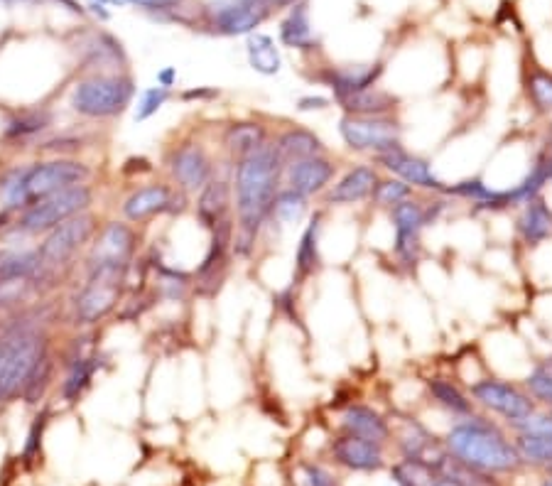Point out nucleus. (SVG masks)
<instances>
[{"instance_id":"f8f14e48","label":"nucleus","mask_w":552,"mask_h":486,"mask_svg":"<svg viewBox=\"0 0 552 486\" xmlns=\"http://www.w3.org/2000/svg\"><path fill=\"white\" fill-rule=\"evenodd\" d=\"M469 396L481 408L491 410V413L501 415L511 425L521 423L528 415L535 413V401L528 391L516 386L513 381H503V378H479L469 386Z\"/></svg>"},{"instance_id":"7c9ffc66","label":"nucleus","mask_w":552,"mask_h":486,"mask_svg":"<svg viewBox=\"0 0 552 486\" xmlns=\"http://www.w3.org/2000/svg\"><path fill=\"white\" fill-rule=\"evenodd\" d=\"M246 59L248 67L261 77H275L283 69V54H280V45L275 42L273 35L256 30L246 35Z\"/></svg>"},{"instance_id":"37998d69","label":"nucleus","mask_w":552,"mask_h":486,"mask_svg":"<svg viewBox=\"0 0 552 486\" xmlns=\"http://www.w3.org/2000/svg\"><path fill=\"white\" fill-rule=\"evenodd\" d=\"M526 391L533 396V401H540L552 408V374L548 369L530 371L526 378Z\"/></svg>"},{"instance_id":"1a4fd4ad","label":"nucleus","mask_w":552,"mask_h":486,"mask_svg":"<svg viewBox=\"0 0 552 486\" xmlns=\"http://www.w3.org/2000/svg\"><path fill=\"white\" fill-rule=\"evenodd\" d=\"M273 8L275 0H211L204 15L216 35L246 37L268 20Z\"/></svg>"},{"instance_id":"603ef678","label":"nucleus","mask_w":552,"mask_h":486,"mask_svg":"<svg viewBox=\"0 0 552 486\" xmlns=\"http://www.w3.org/2000/svg\"><path fill=\"white\" fill-rule=\"evenodd\" d=\"M3 5H13V3H40V0H0Z\"/></svg>"},{"instance_id":"9b49d317","label":"nucleus","mask_w":552,"mask_h":486,"mask_svg":"<svg viewBox=\"0 0 552 486\" xmlns=\"http://www.w3.org/2000/svg\"><path fill=\"white\" fill-rule=\"evenodd\" d=\"M165 167L170 182L187 194H197L211 177L216 175V162L209 155L207 145L199 140H182L167 150Z\"/></svg>"},{"instance_id":"4be33fe9","label":"nucleus","mask_w":552,"mask_h":486,"mask_svg":"<svg viewBox=\"0 0 552 486\" xmlns=\"http://www.w3.org/2000/svg\"><path fill=\"white\" fill-rule=\"evenodd\" d=\"M332 457L337 459V464L354 472H376L383 467V445L344 432L332 442Z\"/></svg>"},{"instance_id":"79ce46f5","label":"nucleus","mask_w":552,"mask_h":486,"mask_svg":"<svg viewBox=\"0 0 552 486\" xmlns=\"http://www.w3.org/2000/svg\"><path fill=\"white\" fill-rule=\"evenodd\" d=\"M413 197H415V189L405 185L403 180H398V177L393 175H381V180H378V185L371 194V204L378 209H393L395 204Z\"/></svg>"},{"instance_id":"a878e982","label":"nucleus","mask_w":552,"mask_h":486,"mask_svg":"<svg viewBox=\"0 0 552 486\" xmlns=\"http://www.w3.org/2000/svg\"><path fill=\"white\" fill-rule=\"evenodd\" d=\"M40 278V256L37 246H3L0 248V285L35 283Z\"/></svg>"},{"instance_id":"a18cd8bd","label":"nucleus","mask_w":552,"mask_h":486,"mask_svg":"<svg viewBox=\"0 0 552 486\" xmlns=\"http://www.w3.org/2000/svg\"><path fill=\"white\" fill-rule=\"evenodd\" d=\"M126 5H135L140 10H148V13H175L182 8V0H123Z\"/></svg>"},{"instance_id":"09e8293b","label":"nucleus","mask_w":552,"mask_h":486,"mask_svg":"<svg viewBox=\"0 0 552 486\" xmlns=\"http://www.w3.org/2000/svg\"><path fill=\"white\" fill-rule=\"evenodd\" d=\"M86 8H89V13H94L101 23H108V20H111V10H108V5H104V3L89 0V3H86Z\"/></svg>"},{"instance_id":"5fc2aeb1","label":"nucleus","mask_w":552,"mask_h":486,"mask_svg":"<svg viewBox=\"0 0 552 486\" xmlns=\"http://www.w3.org/2000/svg\"><path fill=\"white\" fill-rule=\"evenodd\" d=\"M292 3H297V0H275V5H285V8H290Z\"/></svg>"},{"instance_id":"c756f323","label":"nucleus","mask_w":552,"mask_h":486,"mask_svg":"<svg viewBox=\"0 0 552 486\" xmlns=\"http://www.w3.org/2000/svg\"><path fill=\"white\" fill-rule=\"evenodd\" d=\"M342 430L351 432V435L366 437V440L378 442V445H383V442L391 437V425H388V420L383 418L376 408L364 403H351L349 408L344 410Z\"/></svg>"},{"instance_id":"58836bf2","label":"nucleus","mask_w":552,"mask_h":486,"mask_svg":"<svg viewBox=\"0 0 552 486\" xmlns=\"http://www.w3.org/2000/svg\"><path fill=\"white\" fill-rule=\"evenodd\" d=\"M432 469H437L442 477L452 479V482H457L459 486H499L491 474L479 472V469L474 467H467V464L459 462V459L449 455V452H445V455L437 459V464Z\"/></svg>"},{"instance_id":"a19ab883","label":"nucleus","mask_w":552,"mask_h":486,"mask_svg":"<svg viewBox=\"0 0 552 486\" xmlns=\"http://www.w3.org/2000/svg\"><path fill=\"white\" fill-rule=\"evenodd\" d=\"M172 101V91L160 89V86H145L138 91L133 101V123H145L155 118Z\"/></svg>"},{"instance_id":"b1692460","label":"nucleus","mask_w":552,"mask_h":486,"mask_svg":"<svg viewBox=\"0 0 552 486\" xmlns=\"http://www.w3.org/2000/svg\"><path fill=\"white\" fill-rule=\"evenodd\" d=\"M79 47L81 57L89 64V69H99V72H106V69L121 72L128 64V54L123 50L121 40H116L111 32H89V35H84V40L79 42Z\"/></svg>"},{"instance_id":"72a5a7b5","label":"nucleus","mask_w":552,"mask_h":486,"mask_svg":"<svg viewBox=\"0 0 552 486\" xmlns=\"http://www.w3.org/2000/svg\"><path fill=\"white\" fill-rule=\"evenodd\" d=\"M427 393L440 408H445L447 413L459 415V418H469L474 415V401L469 393H464L452 378L447 376H430L427 378Z\"/></svg>"},{"instance_id":"c9c22d12","label":"nucleus","mask_w":552,"mask_h":486,"mask_svg":"<svg viewBox=\"0 0 552 486\" xmlns=\"http://www.w3.org/2000/svg\"><path fill=\"white\" fill-rule=\"evenodd\" d=\"M101 369V361L96 359V356H86L79 354L74 356L72 364L67 366V376H64L62 386H59V393H62V398L67 403L79 401L81 396H84L86 388L91 386V381H94L96 371Z\"/></svg>"},{"instance_id":"6e6552de","label":"nucleus","mask_w":552,"mask_h":486,"mask_svg":"<svg viewBox=\"0 0 552 486\" xmlns=\"http://www.w3.org/2000/svg\"><path fill=\"white\" fill-rule=\"evenodd\" d=\"M339 138L351 153L378 155L403 143V126L393 116H346L339 118Z\"/></svg>"},{"instance_id":"aec40b11","label":"nucleus","mask_w":552,"mask_h":486,"mask_svg":"<svg viewBox=\"0 0 552 486\" xmlns=\"http://www.w3.org/2000/svg\"><path fill=\"white\" fill-rule=\"evenodd\" d=\"M231 209H234V187H231V177L214 175L207 185L197 192V204H194L197 224L202 226V229L211 231L216 224L231 219Z\"/></svg>"},{"instance_id":"423d86ee","label":"nucleus","mask_w":552,"mask_h":486,"mask_svg":"<svg viewBox=\"0 0 552 486\" xmlns=\"http://www.w3.org/2000/svg\"><path fill=\"white\" fill-rule=\"evenodd\" d=\"M91 207H94V187L86 182V185L62 189V192H54L50 197L30 204L15 219V226L23 231L27 239H37V236L50 234L54 226L72 219V216L91 212Z\"/></svg>"},{"instance_id":"dca6fc26","label":"nucleus","mask_w":552,"mask_h":486,"mask_svg":"<svg viewBox=\"0 0 552 486\" xmlns=\"http://www.w3.org/2000/svg\"><path fill=\"white\" fill-rule=\"evenodd\" d=\"M337 175L339 165L332 155H312V158L292 160L285 165L283 185L295 189L297 194H302V197L312 202V199H319L327 192L329 185L337 180Z\"/></svg>"},{"instance_id":"ddd939ff","label":"nucleus","mask_w":552,"mask_h":486,"mask_svg":"<svg viewBox=\"0 0 552 486\" xmlns=\"http://www.w3.org/2000/svg\"><path fill=\"white\" fill-rule=\"evenodd\" d=\"M91 167L77 158H52L42 162H30L27 172V199L30 204L50 197L62 189L86 185L91 180Z\"/></svg>"},{"instance_id":"8fccbe9b","label":"nucleus","mask_w":552,"mask_h":486,"mask_svg":"<svg viewBox=\"0 0 552 486\" xmlns=\"http://www.w3.org/2000/svg\"><path fill=\"white\" fill-rule=\"evenodd\" d=\"M216 96H219V91H214V89H192V91H187V94H184L182 99L184 101H187V99L204 101V99H216Z\"/></svg>"},{"instance_id":"4c0bfd02","label":"nucleus","mask_w":552,"mask_h":486,"mask_svg":"<svg viewBox=\"0 0 552 486\" xmlns=\"http://www.w3.org/2000/svg\"><path fill=\"white\" fill-rule=\"evenodd\" d=\"M523 89H526L530 106H533L540 116H550L552 113V72L538 67V64H533V67H528L526 74H523Z\"/></svg>"},{"instance_id":"49530a36","label":"nucleus","mask_w":552,"mask_h":486,"mask_svg":"<svg viewBox=\"0 0 552 486\" xmlns=\"http://www.w3.org/2000/svg\"><path fill=\"white\" fill-rule=\"evenodd\" d=\"M329 106H332V99H329V96H322V94H307V96H300V99L295 101V108L300 113H322V111H327Z\"/></svg>"},{"instance_id":"ea45409f","label":"nucleus","mask_w":552,"mask_h":486,"mask_svg":"<svg viewBox=\"0 0 552 486\" xmlns=\"http://www.w3.org/2000/svg\"><path fill=\"white\" fill-rule=\"evenodd\" d=\"M518 457L521 462H533V464H550L552 462V432H518L516 442Z\"/></svg>"},{"instance_id":"f3484780","label":"nucleus","mask_w":552,"mask_h":486,"mask_svg":"<svg viewBox=\"0 0 552 486\" xmlns=\"http://www.w3.org/2000/svg\"><path fill=\"white\" fill-rule=\"evenodd\" d=\"M383 72H386L383 62L349 64V67H327L324 72L317 74V81L332 91V101L339 104V101L349 99V96L359 94V91L378 86Z\"/></svg>"},{"instance_id":"a211bd4d","label":"nucleus","mask_w":552,"mask_h":486,"mask_svg":"<svg viewBox=\"0 0 552 486\" xmlns=\"http://www.w3.org/2000/svg\"><path fill=\"white\" fill-rule=\"evenodd\" d=\"M175 185L172 182H148L135 187L121 204V216L128 224H145L155 216L170 212Z\"/></svg>"},{"instance_id":"0eeeda50","label":"nucleus","mask_w":552,"mask_h":486,"mask_svg":"<svg viewBox=\"0 0 552 486\" xmlns=\"http://www.w3.org/2000/svg\"><path fill=\"white\" fill-rule=\"evenodd\" d=\"M99 231V219L94 212H84L72 216L54 226L50 234L42 236L37 243V256H40V278L42 275L59 273L84 246H89L91 239Z\"/></svg>"},{"instance_id":"4d7b16f0","label":"nucleus","mask_w":552,"mask_h":486,"mask_svg":"<svg viewBox=\"0 0 552 486\" xmlns=\"http://www.w3.org/2000/svg\"><path fill=\"white\" fill-rule=\"evenodd\" d=\"M548 469H550V472H552V462H550V464H548Z\"/></svg>"},{"instance_id":"6e6d98bb","label":"nucleus","mask_w":552,"mask_h":486,"mask_svg":"<svg viewBox=\"0 0 552 486\" xmlns=\"http://www.w3.org/2000/svg\"><path fill=\"white\" fill-rule=\"evenodd\" d=\"M543 486H552V477H550V479H545Z\"/></svg>"},{"instance_id":"de8ad7c7","label":"nucleus","mask_w":552,"mask_h":486,"mask_svg":"<svg viewBox=\"0 0 552 486\" xmlns=\"http://www.w3.org/2000/svg\"><path fill=\"white\" fill-rule=\"evenodd\" d=\"M177 79H180V74H177L175 67H162L158 69V74H155V86L172 91L177 86Z\"/></svg>"},{"instance_id":"f257e3e1","label":"nucleus","mask_w":552,"mask_h":486,"mask_svg":"<svg viewBox=\"0 0 552 486\" xmlns=\"http://www.w3.org/2000/svg\"><path fill=\"white\" fill-rule=\"evenodd\" d=\"M285 162L275 150L273 138L253 153L243 155L231 167V187H234V243L231 253L251 256L261 231L270 219L275 197L283 189Z\"/></svg>"},{"instance_id":"39448f33","label":"nucleus","mask_w":552,"mask_h":486,"mask_svg":"<svg viewBox=\"0 0 552 486\" xmlns=\"http://www.w3.org/2000/svg\"><path fill=\"white\" fill-rule=\"evenodd\" d=\"M138 251V234L128 221H108L96 231L94 243L86 256V280H116L126 283Z\"/></svg>"},{"instance_id":"864d4df0","label":"nucleus","mask_w":552,"mask_h":486,"mask_svg":"<svg viewBox=\"0 0 552 486\" xmlns=\"http://www.w3.org/2000/svg\"><path fill=\"white\" fill-rule=\"evenodd\" d=\"M96 3H104V5H126L123 0H96Z\"/></svg>"},{"instance_id":"c03bdc74","label":"nucleus","mask_w":552,"mask_h":486,"mask_svg":"<svg viewBox=\"0 0 552 486\" xmlns=\"http://www.w3.org/2000/svg\"><path fill=\"white\" fill-rule=\"evenodd\" d=\"M302 484L305 486H337L332 474L319 464H302Z\"/></svg>"},{"instance_id":"6ab92c4d","label":"nucleus","mask_w":552,"mask_h":486,"mask_svg":"<svg viewBox=\"0 0 552 486\" xmlns=\"http://www.w3.org/2000/svg\"><path fill=\"white\" fill-rule=\"evenodd\" d=\"M123 283L116 280H86L81 293L74 297V320L77 324H94L104 320L121 300Z\"/></svg>"},{"instance_id":"e433bc0d","label":"nucleus","mask_w":552,"mask_h":486,"mask_svg":"<svg viewBox=\"0 0 552 486\" xmlns=\"http://www.w3.org/2000/svg\"><path fill=\"white\" fill-rule=\"evenodd\" d=\"M27 172H30V162L10 167L0 177V209L3 212L15 214L25 212L30 207V199H27Z\"/></svg>"},{"instance_id":"2eb2a0df","label":"nucleus","mask_w":552,"mask_h":486,"mask_svg":"<svg viewBox=\"0 0 552 486\" xmlns=\"http://www.w3.org/2000/svg\"><path fill=\"white\" fill-rule=\"evenodd\" d=\"M378 180H381V170L373 162H354L342 175H337L319 202L324 207H354V204L371 202Z\"/></svg>"},{"instance_id":"bb28decb","label":"nucleus","mask_w":552,"mask_h":486,"mask_svg":"<svg viewBox=\"0 0 552 486\" xmlns=\"http://www.w3.org/2000/svg\"><path fill=\"white\" fill-rule=\"evenodd\" d=\"M275 150L280 153L285 165L292 160L312 158V155H324L329 153V148L324 145V140L307 126H285L283 131L273 138Z\"/></svg>"},{"instance_id":"f704fd0d","label":"nucleus","mask_w":552,"mask_h":486,"mask_svg":"<svg viewBox=\"0 0 552 486\" xmlns=\"http://www.w3.org/2000/svg\"><path fill=\"white\" fill-rule=\"evenodd\" d=\"M310 216V199L297 194L295 189L285 187L280 189L275 197L273 209H270V219L265 226H278V229H288V226H297Z\"/></svg>"},{"instance_id":"9d476101","label":"nucleus","mask_w":552,"mask_h":486,"mask_svg":"<svg viewBox=\"0 0 552 486\" xmlns=\"http://www.w3.org/2000/svg\"><path fill=\"white\" fill-rule=\"evenodd\" d=\"M393 224V256L400 268L413 273L422 258V231L427 229L425 202L420 199H405L388 209Z\"/></svg>"},{"instance_id":"5701e85b","label":"nucleus","mask_w":552,"mask_h":486,"mask_svg":"<svg viewBox=\"0 0 552 486\" xmlns=\"http://www.w3.org/2000/svg\"><path fill=\"white\" fill-rule=\"evenodd\" d=\"M322 226H324V216L322 212L310 214V221L302 229L300 241L295 246V258H292V283L302 285L305 280H310L312 275H317V270L322 268Z\"/></svg>"},{"instance_id":"7ed1b4c3","label":"nucleus","mask_w":552,"mask_h":486,"mask_svg":"<svg viewBox=\"0 0 552 486\" xmlns=\"http://www.w3.org/2000/svg\"><path fill=\"white\" fill-rule=\"evenodd\" d=\"M445 447L459 462L486 474L516 472L521 467V457H518L513 442L494 423L474 418V415H469L467 420L449 430Z\"/></svg>"},{"instance_id":"3c124183","label":"nucleus","mask_w":552,"mask_h":486,"mask_svg":"<svg viewBox=\"0 0 552 486\" xmlns=\"http://www.w3.org/2000/svg\"><path fill=\"white\" fill-rule=\"evenodd\" d=\"M545 150H548V160H550V182H552V128H550V143L545 145Z\"/></svg>"},{"instance_id":"393cba45","label":"nucleus","mask_w":552,"mask_h":486,"mask_svg":"<svg viewBox=\"0 0 552 486\" xmlns=\"http://www.w3.org/2000/svg\"><path fill=\"white\" fill-rule=\"evenodd\" d=\"M280 45L297 52H312L317 47L315 27H312V13L307 0H297L288 8L285 18L278 27Z\"/></svg>"},{"instance_id":"4468645a","label":"nucleus","mask_w":552,"mask_h":486,"mask_svg":"<svg viewBox=\"0 0 552 486\" xmlns=\"http://www.w3.org/2000/svg\"><path fill=\"white\" fill-rule=\"evenodd\" d=\"M373 165L381 172H386V175L398 177V180H403L405 185H410L413 189H422V192L442 194L445 197L447 182H442L435 175L432 162L418 153H410L403 143L386 150V153L373 155Z\"/></svg>"},{"instance_id":"c85d7f7f","label":"nucleus","mask_w":552,"mask_h":486,"mask_svg":"<svg viewBox=\"0 0 552 486\" xmlns=\"http://www.w3.org/2000/svg\"><path fill=\"white\" fill-rule=\"evenodd\" d=\"M270 140L268 126L261 121H234L221 133V148L229 153L231 160H241L243 155L253 153Z\"/></svg>"},{"instance_id":"412c9836","label":"nucleus","mask_w":552,"mask_h":486,"mask_svg":"<svg viewBox=\"0 0 552 486\" xmlns=\"http://www.w3.org/2000/svg\"><path fill=\"white\" fill-rule=\"evenodd\" d=\"M54 113L47 106H20L5 113L0 121V138L10 143H25V140L45 135L52 128Z\"/></svg>"},{"instance_id":"473e14b6","label":"nucleus","mask_w":552,"mask_h":486,"mask_svg":"<svg viewBox=\"0 0 552 486\" xmlns=\"http://www.w3.org/2000/svg\"><path fill=\"white\" fill-rule=\"evenodd\" d=\"M545 185H550V160H548V150L543 148L533 158V165H530L526 175H523L516 185L506 187L508 199H511V207H523V204L530 202V199L540 197Z\"/></svg>"},{"instance_id":"2f4dec72","label":"nucleus","mask_w":552,"mask_h":486,"mask_svg":"<svg viewBox=\"0 0 552 486\" xmlns=\"http://www.w3.org/2000/svg\"><path fill=\"white\" fill-rule=\"evenodd\" d=\"M342 108L346 116H393L398 111V99L391 94V91L381 89V86H373V89L359 91V94L349 96V99L339 101L337 104Z\"/></svg>"},{"instance_id":"cd10ccee","label":"nucleus","mask_w":552,"mask_h":486,"mask_svg":"<svg viewBox=\"0 0 552 486\" xmlns=\"http://www.w3.org/2000/svg\"><path fill=\"white\" fill-rule=\"evenodd\" d=\"M516 231L528 248L540 246V243L550 239L552 236V209H550V204L543 199V194L523 204L521 214H518V219H516Z\"/></svg>"},{"instance_id":"f03ea898","label":"nucleus","mask_w":552,"mask_h":486,"mask_svg":"<svg viewBox=\"0 0 552 486\" xmlns=\"http://www.w3.org/2000/svg\"><path fill=\"white\" fill-rule=\"evenodd\" d=\"M52 374L50 342L40 324L10 322L0 332V401L23 396L35 403Z\"/></svg>"},{"instance_id":"20e7f679","label":"nucleus","mask_w":552,"mask_h":486,"mask_svg":"<svg viewBox=\"0 0 552 486\" xmlns=\"http://www.w3.org/2000/svg\"><path fill=\"white\" fill-rule=\"evenodd\" d=\"M138 86L126 72H94L69 91V111L86 121H111L133 106Z\"/></svg>"}]
</instances>
